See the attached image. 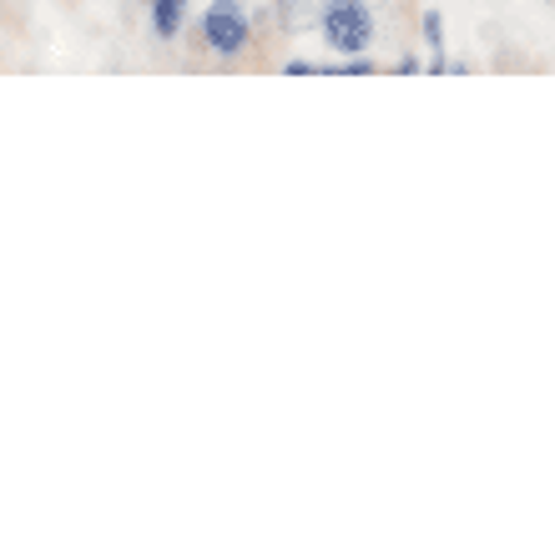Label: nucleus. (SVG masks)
Segmentation results:
<instances>
[{"label": "nucleus", "mask_w": 555, "mask_h": 550, "mask_svg": "<svg viewBox=\"0 0 555 550\" xmlns=\"http://www.w3.org/2000/svg\"><path fill=\"white\" fill-rule=\"evenodd\" d=\"M319 30L338 56H364L374 46V11L369 0H323Z\"/></svg>", "instance_id": "obj_1"}, {"label": "nucleus", "mask_w": 555, "mask_h": 550, "mask_svg": "<svg viewBox=\"0 0 555 550\" xmlns=\"http://www.w3.org/2000/svg\"><path fill=\"white\" fill-rule=\"evenodd\" d=\"M197 41L212 51V56H243L253 41V21H248V5L243 0H212L197 21Z\"/></svg>", "instance_id": "obj_2"}, {"label": "nucleus", "mask_w": 555, "mask_h": 550, "mask_svg": "<svg viewBox=\"0 0 555 550\" xmlns=\"http://www.w3.org/2000/svg\"><path fill=\"white\" fill-rule=\"evenodd\" d=\"M192 0H146V21H152V36L157 41H177L182 36V21H188Z\"/></svg>", "instance_id": "obj_3"}, {"label": "nucleus", "mask_w": 555, "mask_h": 550, "mask_svg": "<svg viewBox=\"0 0 555 550\" xmlns=\"http://www.w3.org/2000/svg\"><path fill=\"white\" fill-rule=\"evenodd\" d=\"M420 30H424V46H435V51L444 46V15H439V11H424L420 15Z\"/></svg>", "instance_id": "obj_4"}]
</instances>
